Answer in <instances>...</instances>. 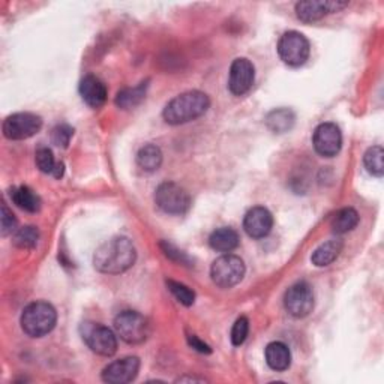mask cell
I'll use <instances>...</instances> for the list:
<instances>
[{"instance_id":"3957f363","label":"cell","mask_w":384,"mask_h":384,"mask_svg":"<svg viewBox=\"0 0 384 384\" xmlns=\"http://www.w3.org/2000/svg\"><path fill=\"white\" fill-rule=\"evenodd\" d=\"M57 313L53 305L47 302H33L24 308L20 323L21 329L30 338H41L56 326Z\"/></svg>"},{"instance_id":"30bf717a","label":"cell","mask_w":384,"mask_h":384,"mask_svg":"<svg viewBox=\"0 0 384 384\" xmlns=\"http://www.w3.org/2000/svg\"><path fill=\"white\" fill-rule=\"evenodd\" d=\"M42 128V119L33 113H16L5 119L4 135L9 140H28Z\"/></svg>"},{"instance_id":"d6a6232c","label":"cell","mask_w":384,"mask_h":384,"mask_svg":"<svg viewBox=\"0 0 384 384\" xmlns=\"http://www.w3.org/2000/svg\"><path fill=\"white\" fill-rule=\"evenodd\" d=\"M188 342H190V345L192 347V349L197 350L198 353H203V354L212 353V350H210V347L206 342H203L200 338L195 337V335H190L188 337Z\"/></svg>"},{"instance_id":"83f0119b","label":"cell","mask_w":384,"mask_h":384,"mask_svg":"<svg viewBox=\"0 0 384 384\" xmlns=\"http://www.w3.org/2000/svg\"><path fill=\"white\" fill-rule=\"evenodd\" d=\"M167 287L171 291V294L176 297L178 302H180L182 305H185V306L194 305V302H195V293L190 287L183 286V284H180V282L171 281V279L167 281Z\"/></svg>"},{"instance_id":"603a6c76","label":"cell","mask_w":384,"mask_h":384,"mask_svg":"<svg viewBox=\"0 0 384 384\" xmlns=\"http://www.w3.org/2000/svg\"><path fill=\"white\" fill-rule=\"evenodd\" d=\"M359 224V214L353 207H344L332 218L330 227L335 234H345L354 230Z\"/></svg>"},{"instance_id":"e0dca14e","label":"cell","mask_w":384,"mask_h":384,"mask_svg":"<svg viewBox=\"0 0 384 384\" xmlns=\"http://www.w3.org/2000/svg\"><path fill=\"white\" fill-rule=\"evenodd\" d=\"M266 362L272 369L278 371V373L289 369L291 365L290 349L284 342H270L266 347Z\"/></svg>"},{"instance_id":"5b68a950","label":"cell","mask_w":384,"mask_h":384,"mask_svg":"<svg viewBox=\"0 0 384 384\" xmlns=\"http://www.w3.org/2000/svg\"><path fill=\"white\" fill-rule=\"evenodd\" d=\"M245 270V263L240 257L226 254L215 260L210 269V277L218 287L231 289L243 279Z\"/></svg>"},{"instance_id":"8fae6325","label":"cell","mask_w":384,"mask_h":384,"mask_svg":"<svg viewBox=\"0 0 384 384\" xmlns=\"http://www.w3.org/2000/svg\"><path fill=\"white\" fill-rule=\"evenodd\" d=\"M313 144L320 156L333 158L341 151L342 134L335 123H321L314 131Z\"/></svg>"},{"instance_id":"2e32d148","label":"cell","mask_w":384,"mask_h":384,"mask_svg":"<svg viewBox=\"0 0 384 384\" xmlns=\"http://www.w3.org/2000/svg\"><path fill=\"white\" fill-rule=\"evenodd\" d=\"M80 95L86 104L99 108L107 101V88L98 77L86 76L80 83Z\"/></svg>"},{"instance_id":"ac0fdd59","label":"cell","mask_w":384,"mask_h":384,"mask_svg":"<svg viewBox=\"0 0 384 384\" xmlns=\"http://www.w3.org/2000/svg\"><path fill=\"white\" fill-rule=\"evenodd\" d=\"M342 248H344L342 239H332L323 245H320L313 252L311 257L313 264L317 267H326L332 264L342 252Z\"/></svg>"},{"instance_id":"4fadbf2b","label":"cell","mask_w":384,"mask_h":384,"mask_svg":"<svg viewBox=\"0 0 384 384\" xmlns=\"http://www.w3.org/2000/svg\"><path fill=\"white\" fill-rule=\"evenodd\" d=\"M140 371L139 357H123L110 363L103 371V380L110 384H125L135 380Z\"/></svg>"},{"instance_id":"6da1fadb","label":"cell","mask_w":384,"mask_h":384,"mask_svg":"<svg viewBox=\"0 0 384 384\" xmlns=\"http://www.w3.org/2000/svg\"><path fill=\"white\" fill-rule=\"evenodd\" d=\"M137 258L135 246L128 238H113L98 248L93 255L95 267L108 275H119L131 269Z\"/></svg>"},{"instance_id":"7a4b0ae2","label":"cell","mask_w":384,"mask_h":384,"mask_svg":"<svg viewBox=\"0 0 384 384\" xmlns=\"http://www.w3.org/2000/svg\"><path fill=\"white\" fill-rule=\"evenodd\" d=\"M210 107V99L200 91L185 92L165 105L163 116L170 125H183L202 117Z\"/></svg>"},{"instance_id":"d6986e66","label":"cell","mask_w":384,"mask_h":384,"mask_svg":"<svg viewBox=\"0 0 384 384\" xmlns=\"http://www.w3.org/2000/svg\"><path fill=\"white\" fill-rule=\"evenodd\" d=\"M239 234L230 227L218 228L209 238L210 246L218 252H231L239 246Z\"/></svg>"},{"instance_id":"277c9868","label":"cell","mask_w":384,"mask_h":384,"mask_svg":"<svg viewBox=\"0 0 384 384\" xmlns=\"http://www.w3.org/2000/svg\"><path fill=\"white\" fill-rule=\"evenodd\" d=\"M155 203L168 215H183L191 206L190 194L175 182L161 183L155 192Z\"/></svg>"},{"instance_id":"9a60e30c","label":"cell","mask_w":384,"mask_h":384,"mask_svg":"<svg viewBox=\"0 0 384 384\" xmlns=\"http://www.w3.org/2000/svg\"><path fill=\"white\" fill-rule=\"evenodd\" d=\"M347 6H349V2H317V0H309V2H299L296 5V16L305 23H313L333 14V12H339Z\"/></svg>"},{"instance_id":"f546056e","label":"cell","mask_w":384,"mask_h":384,"mask_svg":"<svg viewBox=\"0 0 384 384\" xmlns=\"http://www.w3.org/2000/svg\"><path fill=\"white\" fill-rule=\"evenodd\" d=\"M248 332H250V321H248L246 317H240L236 323L233 326L231 330V342L233 345H242L248 337Z\"/></svg>"},{"instance_id":"8992f818","label":"cell","mask_w":384,"mask_h":384,"mask_svg":"<svg viewBox=\"0 0 384 384\" xmlns=\"http://www.w3.org/2000/svg\"><path fill=\"white\" fill-rule=\"evenodd\" d=\"M115 329L120 339L128 344H141L151 335L147 318L135 311H122L115 320Z\"/></svg>"},{"instance_id":"ffe728a7","label":"cell","mask_w":384,"mask_h":384,"mask_svg":"<svg viewBox=\"0 0 384 384\" xmlns=\"http://www.w3.org/2000/svg\"><path fill=\"white\" fill-rule=\"evenodd\" d=\"M296 116L291 110L289 108H278L270 111L266 117V125L272 132L282 134L287 132L293 128Z\"/></svg>"},{"instance_id":"1f68e13d","label":"cell","mask_w":384,"mask_h":384,"mask_svg":"<svg viewBox=\"0 0 384 384\" xmlns=\"http://www.w3.org/2000/svg\"><path fill=\"white\" fill-rule=\"evenodd\" d=\"M161 248H163V251L164 254L171 258V260H175V262H179V263H190V258L185 255L182 251H179L178 248L173 246L171 243L168 242H161Z\"/></svg>"},{"instance_id":"f1b7e54d","label":"cell","mask_w":384,"mask_h":384,"mask_svg":"<svg viewBox=\"0 0 384 384\" xmlns=\"http://www.w3.org/2000/svg\"><path fill=\"white\" fill-rule=\"evenodd\" d=\"M74 135V128L66 125V123H60L53 131H52V141L53 144H56L57 147L66 149L71 139Z\"/></svg>"},{"instance_id":"ba28073f","label":"cell","mask_w":384,"mask_h":384,"mask_svg":"<svg viewBox=\"0 0 384 384\" xmlns=\"http://www.w3.org/2000/svg\"><path fill=\"white\" fill-rule=\"evenodd\" d=\"M81 330L84 342L88 344V347L93 353L110 357L117 351V339L111 329L103 325L84 323Z\"/></svg>"},{"instance_id":"9c48e42d","label":"cell","mask_w":384,"mask_h":384,"mask_svg":"<svg viewBox=\"0 0 384 384\" xmlns=\"http://www.w3.org/2000/svg\"><path fill=\"white\" fill-rule=\"evenodd\" d=\"M284 306L286 311L294 318H303L313 313L314 309V293L306 282H296L284 296Z\"/></svg>"},{"instance_id":"cb8c5ba5","label":"cell","mask_w":384,"mask_h":384,"mask_svg":"<svg viewBox=\"0 0 384 384\" xmlns=\"http://www.w3.org/2000/svg\"><path fill=\"white\" fill-rule=\"evenodd\" d=\"M35 161H36V165H38V168L42 173L52 175L56 179H60L62 176H64V171H65L64 163H56L54 155L52 151H50V149H47V147L38 149V151H36V155H35Z\"/></svg>"},{"instance_id":"4316f807","label":"cell","mask_w":384,"mask_h":384,"mask_svg":"<svg viewBox=\"0 0 384 384\" xmlns=\"http://www.w3.org/2000/svg\"><path fill=\"white\" fill-rule=\"evenodd\" d=\"M40 240V231L33 226H28L20 228L14 236V245L21 250H32Z\"/></svg>"},{"instance_id":"836d02e7","label":"cell","mask_w":384,"mask_h":384,"mask_svg":"<svg viewBox=\"0 0 384 384\" xmlns=\"http://www.w3.org/2000/svg\"><path fill=\"white\" fill-rule=\"evenodd\" d=\"M179 381H206L204 378H195V377H183L179 378Z\"/></svg>"},{"instance_id":"44dd1931","label":"cell","mask_w":384,"mask_h":384,"mask_svg":"<svg viewBox=\"0 0 384 384\" xmlns=\"http://www.w3.org/2000/svg\"><path fill=\"white\" fill-rule=\"evenodd\" d=\"M11 200L17 207L26 212L36 214L41 209V200L29 187H18L11 190Z\"/></svg>"},{"instance_id":"484cf974","label":"cell","mask_w":384,"mask_h":384,"mask_svg":"<svg viewBox=\"0 0 384 384\" xmlns=\"http://www.w3.org/2000/svg\"><path fill=\"white\" fill-rule=\"evenodd\" d=\"M383 155L384 152L381 146H374L368 149L363 158V164L369 175H373L376 178H383V173H384Z\"/></svg>"},{"instance_id":"52a82bcc","label":"cell","mask_w":384,"mask_h":384,"mask_svg":"<svg viewBox=\"0 0 384 384\" xmlns=\"http://www.w3.org/2000/svg\"><path fill=\"white\" fill-rule=\"evenodd\" d=\"M309 53H311V45L302 33L291 30L281 36L278 42V54L284 64L301 66L308 60Z\"/></svg>"},{"instance_id":"4dcf8cb0","label":"cell","mask_w":384,"mask_h":384,"mask_svg":"<svg viewBox=\"0 0 384 384\" xmlns=\"http://www.w3.org/2000/svg\"><path fill=\"white\" fill-rule=\"evenodd\" d=\"M17 227V219L14 216V214L11 212L8 209V206L4 203L2 204V233L4 236H8L9 233H12Z\"/></svg>"},{"instance_id":"5bb4252c","label":"cell","mask_w":384,"mask_h":384,"mask_svg":"<svg viewBox=\"0 0 384 384\" xmlns=\"http://www.w3.org/2000/svg\"><path fill=\"white\" fill-rule=\"evenodd\" d=\"M274 227V216L266 207H252L250 212L245 215L243 228L248 236L252 239H263L270 233Z\"/></svg>"},{"instance_id":"7c38bea8","label":"cell","mask_w":384,"mask_h":384,"mask_svg":"<svg viewBox=\"0 0 384 384\" xmlns=\"http://www.w3.org/2000/svg\"><path fill=\"white\" fill-rule=\"evenodd\" d=\"M255 78V69L250 60L240 57L231 64L230 68V78H228V89L233 95L242 96L246 92H250Z\"/></svg>"},{"instance_id":"d4e9b609","label":"cell","mask_w":384,"mask_h":384,"mask_svg":"<svg viewBox=\"0 0 384 384\" xmlns=\"http://www.w3.org/2000/svg\"><path fill=\"white\" fill-rule=\"evenodd\" d=\"M137 164L144 171H156L163 164V152L155 144H146L137 153Z\"/></svg>"},{"instance_id":"7402d4cb","label":"cell","mask_w":384,"mask_h":384,"mask_svg":"<svg viewBox=\"0 0 384 384\" xmlns=\"http://www.w3.org/2000/svg\"><path fill=\"white\" fill-rule=\"evenodd\" d=\"M149 88V81H143L135 88H127L117 93L116 105L122 110H129L137 107L146 98V92Z\"/></svg>"}]
</instances>
